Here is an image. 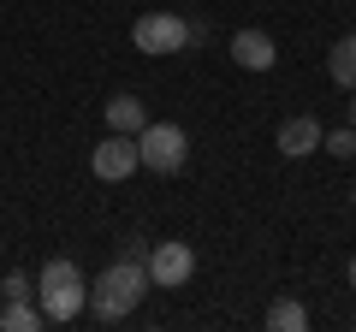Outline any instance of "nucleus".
<instances>
[{"instance_id": "6", "label": "nucleus", "mask_w": 356, "mask_h": 332, "mask_svg": "<svg viewBox=\"0 0 356 332\" xmlns=\"http://www.w3.org/2000/svg\"><path fill=\"white\" fill-rule=\"evenodd\" d=\"M226 53L243 65V72H273V60H280V48H273V36H267V30H238Z\"/></svg>"}, {"instance_id": "2", "label": "nucleus", "mask_w": 356, "mask_h": 332, "mask_svg": "<svg viewBox=\"0 0 356 332\" xmlns=\"http://www.w3.org/2000/svg\"><path fill=\"white\" fill-rule=\"evenodd\" d=\"M137 154H143V166H149V172H166V179H172V172H184V160H191V137H184V131L178 125H143L137 131Z\"/></svg>"}, {"instance_id": "11", "label": "nucleus", "mask_w": 356, "mask_h": 332, "mask_svg": "<svg viewBox=\"0 0 356 332\" xmlns=\"http://www.w3.org/2000/svg\"><path fill=\"white\" fill-rule=\"evenodd\" d=\"M267 326H273V332H303V326H309V308L297 303V297H273V308H267Z\"/></svg>"}, {"instance_id": "5", "label": "nucleus", "mask_w": 356, "mask_h": 332, "mask_svg": "<svg viewBox=\"0 0 356 332\" xmlns=\"http://www.w3.org/2000/svg\"><path fill=\"white\" fill-rule=\"evenodd\" d=\"M196 273V249L191 243H154L149 249V285H161V291H178V285H191Z\"/></svg>"}, {"instance_id": "16", "label": "nucleus", "mask_w": 356, "mask_h": 332, "mask_svg": "<svg viewBox=\"0 0 356 332\" xmlns=\"http://www.w3.org/2000/svg\"><path fill=\"white\" fill-rule=\"evenodd\" d=\"M350 291H356V261H350Z\"/></svg>"}, {"instance_id": "15", "label": "nucleus", "mask_w": 356, "mask_h": 332, "mask_svg": "<svg viewBox=\"0 0 356 332\" xmlns=\"http://www.w3.org/2000/svg\"><path fill=\"white\" fill-rule=\"evenodd\" d=\"M350 131H356V90H350Z\"/></svg>"}, {"instance_id": "1", "label": "nucleus", "mask_w": 356, "mask_h": 332, "mask_svg": "<svg viewBox=\"0 0 356 332\" xmlns=\"http://www.w3.org/2000/svg\"><path fill=\"white\" fill-rule=\"evenodd\" d=\"M143 291H149V261H143V256H119L113 267L95 273V285H89V308H95V320H125L131 308L143 303Z\"/></svg>"}, {"instance_id": "18", "label": "nucleus", "mask_w": 356, "mask_h": 332, "mask_svg": "<svg viewBox=\"0 0 356 332\" xmlns=\"http://www.w3.org/2000/svg\"><path fill=\"white\" fill-rule=\"evenodd\" d=\"M0 308H6V297H0Z\"/></svg>"}, {"instance_id": "17", "label": "nucleus", "mask_w": 356, "mask_h": 332, "mask_svg": "<svg viewBox=\"0 0 356 332\" xmlns=\"http://www.w3.org/2000/svg\"><path fill=\"white\" fill-rule=\"evenodd\" d=\"M350 202H356V184H350Z\"/></svg>"}, {"instance_id": "14", "label": "nucleus", "mask_w": 356, "mask_h": 332, "mask_svg": "<svg viewBox=\"0 0 356 332\" xmlns=\"http://www.w3.org/2000/svg\"><path fill=\"white\" fill-rule=\"evenodd\" d=\"M0 297H6V303H13V297H30V279L24 273H6V279H0Z\"/></svg>"}, {"instance_id": "8", "label": "nucleus", "mask_w": 356, "mask_h": 332, "mask_svg": "<svg viewBox=\"0 0 356 332\" xmlns=\"http://www.w3.org/2000/svg\"><path fill=\"white\" fill-rule=\"evenodd\" d=\"M36 297H42V315H48L54 326H60V320H77V315H83V303H89L83 285H54V291H36Z\"/></svg>"}, {"instance_id": "7", "label": "nucleus", "mask_w": 356, "mask_h": 332, "mask_svg": "<svg viewBox=\"0 0 356 332\" xmlns=\"http://www.w3.org/2000/svg\"><path fill=\"white\" fill-rule=\"evenodd\" d=\"M321 137H327V131H321V119L297 113V119H285V125H280V154H285V160H303V154L321 149Z\"/></svg>"}, {"instance_id": "9", "label": "nucleus", "mask_w": 356, "mask_h": 332, "mask_svg": "<svg viewBox=\"0 0 356 332\" xmlns=\"http://www.w3.org/2000/svg\"><path fill=\"white\" fill-rule=\"evenodd\" d=\"M107 125L125 131V137H137V131L149 125V107H143L137 95H113V101H107Z\"/></svg>"}, {"instance_id": "3", "label": "nucleus", "mask_w": 356, "mask_h": 332, "mask_svg": "<svg viewBox=\"0 0 356 332\" xmlns=\"http://www.w3.org/2000/svg\"><path fill=\"white\" fill-rule=\"evenodd\" d=\"M131 42H137V53H178L191 48V24L178 13H143L131 24Z\"/></svg>"}, {"instance_id": "13", "label": "nucleus", "mask_w": 356, "mask_h": 332, "mask_svg": "<svg viewBox=\"0 0 356 332\" xmlns=\"http://www.w3.org/2000/svg\"><path fill=\"white\" fill-rule=\"evenodd\" d=\"M321 149H327L332 160H350V154H356V131H350V125H344V131H327V137H321Z\"/></svg>"}, {"instance_id": "12", "label": "nucleus", "mask_w": 356, "mask_h": 332, "mask_svg": "<svg viewBox=\"0 0 356 332\" xmlns=\"http://www.w3.org/2000/svg\"><path fill=\"white\" fill-rule=\"evenodd\" d=\"M42 320H48V315H42V308H30V297H13V303L0 308V326H6V332H36Z\"/></svg>"}, {"instance_id": "4", "label": "nucleus", "mask_w": 356, "mask_h": 332, "mask_svg": "<svg viewBox=\"0 0 356 332\" xmlns=\"http://www.w3.org/2000/svg\"><path fill=\"white\" fill-rule=\"evenodd\" d=\"M143 166V154H137V137H125V131H113L107 142H95V154H89V172L102 184H119V179H131Z\"/></svg>"}, {"instance_id": "10", "label": "nucleus", "mask_w": 356, "mask_h": 332, "mask_svg": "<svg viewBox=\"0 0 356 332\" xmlns=\"http://www.w3.org/2000/svg\"><path fill=\"white\" fill-rule=\"evenodd\" d=\"M327 72H332V83H339V90H356V36H339V42H332Z\"/></svg>"}]
</instances>
